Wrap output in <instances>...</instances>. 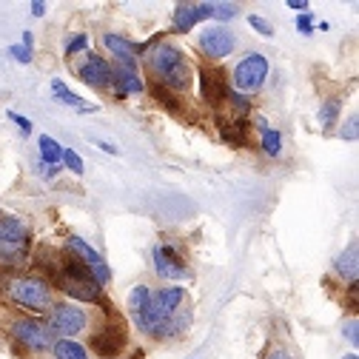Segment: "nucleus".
<instances>
[{"mask_svg":"<svg viewBox=\"0 0 359 359\" xmlns=\"http://www.w3.org/2000/svg\"><path fill=\"white\" fill-rule=\"evenodd\" d=\"M151 69L163 80V86H168V88L183 92V88L191 86V66H189L186 55L180 52L177 46H168V43L157 46L154 55H151Z\"/></svg>","mask_w":359,"mask_h":359,"instance_id":"nucleus-1","label":"nucleus"},{"mask_svg":"<svg viewBox=\"0 0 359 359\" xmlns=\"http://www.w3.org/2000/svg\"><path fill=\"white\" fill-rule=\"evenodd\" d=\"M55 280H57V285H60L69 297L83 299V302H92V299H97V294H100V283L95 280V274L88 271V265H86L77 254H72V257L63 259L60 274H57Z\"/></svg>","mask_w":359,"mask_h":359,"instance_id":"nucleus-2","label":"nucleus"},{"mask_svg":"<svg viewBox=\"0 0 359 359\" xmlns=\"http://www.w3.org/2000/svg\"><path fill=\"white\" fill-rule=\"evenodd\" d=\"M183 299H186V291L180 288V285H174V288H163L157 297L149 299L146 311L137 313V325H140L146 334H154L168 317H174V313L180 311Z\"/></svg>","mask_w":359,"mask_h":359,"instance_id":"nucleus-3","label":"nucleus"},{"mask_svg":"<svg viewBox=\"0 0 359 359\" xmlns=\"http://www.w3.org/2000/svg\"><path fill=\"white\" fill-rule=\"evenodd\" d=\"M29 248V226L18 217L0 219V259L18 262Z\"/></svg>","mask_w":359,"mask_h":359,"instance_id":"nucleus-4","label":"nucleus"},{"mask_svg":"<svg viewBox=\"0 0 359 359\" xmlns=\"http://www.w3.org/2000/svg\"><path fill=\"white\" fill-rule=\"evenodd\" d=\"M9 294H12V299H15L18 305L32 308V311H46V308L52 305V291H49V285L43 283V280H34V277L12 283Z\"/></svg>","mask_w":359,"mask_h":359,"instance_id":"nucleus-5","label":"nucleus"},{"mask_svg":"<svg viewBox=\"0 0 359 359\" xmlns=\"http://www.w3.org/2000/svg\"><path fill=\"white\" fill-rule=\"evenodd\" d=\"M268 77V60L262 55H245L237 69H234V86L240 88V92H254V88H259Z\"/></svg>","mask_w":359,"mask_h":359,"instance_id":"nucleus-6","label":"nucleus"},{"mask_svg":"<svg viewBox=\"0 0 359 359\" xmlns=\"http://www.w3.org/2000/svg\"><path fill=\"white\" fill-rule=\"evenodd\" d=\"M15 337L26 348H32V351H46L52 345V328L37 323V320H20V323H15Z\"/></svg>","mask_w":359,"mask_h":359,"instance_id":"nucleus-7","label":"nucleus"},{"mask_svg":"<svg viewBox=\"0 0 359 359\" xmlns=\"http://www.w3.org/2000/svg\"><path fill=\"white\" fill-rule=\"evenodd\" d=\"M200 83H203V97L208 100V106H222L231 95V88L226 83V74L217 72V69H203L200 72Z\"/></svg>","mask_w":359,"mask_h":359,"instance_id":"nucleus-8","label":"nucleus"},{"mask_svg":"<svg viewBox=\"0 0 359 359\" xmlns=\"http://www.w3.org/2000/svg\"><path fill=\"white\" fill-rule=\"evenodd\" d=\"M69 245H72V251H74V254H77V257H80V259L88 265V271L95 274V280H97L100 285H106V283L111 280L109 265L103 262V257H100V254H97L92 245H88V243H83L80 237H72V240H69Z\"/></svg>","mask_w":359,"mask_h":359,"instance_id":"nucleus-9","label":"nucleus"},{"mask_svg":"<svg viewBox=\"0 0 359 359\" xmlns=\"http://www.w3.org/2000/svg\"><path fill=\"white\" fill-rule=\"evenodd\" d=\"M49 328L57 331V334L74 337V334H80L86 328V313L80 308H74V305H57L55 313H52V325Z\"/></svg>","mask_w":359,"mask_h":359,"instance_id":"nucleus-10","label":"nucleus"},{"mask_svg":"<svg viewBox=\"0 0 359 359\" xmlns=\"http://www.w3.org/2000/svg\"><path fill=\"white\" fill-rule=\"evenodd\" d=\"M154 268L160 277L168 280H183L186 277V259L180 257L171 245H157L154 248Z\"/></svg>","mask_w":359,"mask_h":359,"instance_id":"nucleus-11","label":"nucleus"},{"mask_svg":"<svg viewBox=\"0 0 359 359\" xmlns=\"http://www.w3.org/2000/svg\"><path fill=\"white\" fill-rule=\"evenodd\" d=\"M200 49L208 57L219 60V57H226V55L234 52V34L226 32V29H208V32L200 34Z\"/></svg>","mask_w":359,"mask_h":359,"instance_id":"nucleus-12","label":"nucleus"},{"mask_svg":"<svg viewBox=\"0 0 359 359\" xmlns=\"http://www.w3.org/2000/svg\"><path fill=\"white\" fill-rule=\"evenodd\" d=\"M92 345H95V351H97L103 359H114V356L123 351V345H126V331H123V325H117V323L106 325V328L92 339Z\"/></svg>","mask_w":359,"mask_h":359,"instance_id":"nucleus-13","label":"nucleus"},{"mask_svg":"<svg viewBox=\"0 0 359 359\" xmlns=\"http://www.w3.org/2000/svg\"><path fill=\"white\" fill-rule=\"evenodd\" d=\"M214 15V4H180L174 9V32H189L197 20H205Z\"/></svg>","mask_w":359,"mask_h":359,"instance_id":"nucleus-14","label":"nucleus"},{"mask_svg":"<svg viewBox=\"0 0 359 359\" xmlns=\"http://www.w3.org/2000/svg\"><path fill=\"white\" fill-rule=\"evenodd\" d=\"M80 77H83V83H86V86L109 88V86H111V80H114V72H111V66H109L103 57L92 55V57H88V60L80 66Z\"/></svg>","mask_w":359,"mask_h":359,"instance_id":"nucleus-15","label":"nucleus"},{"mask_svg":"<svg viewBox=\"0 0 359 359\" xmlns=\"http://www.w3.org/2000/svg\"><path fill=\"white\" fill-rule=\"evenodd\" d=\"M103 43L109 46V52L120 60V66H126V69H134V66H137V46H131V43H128L126 37L106 34V37H103Z\"/></svg>","mask_w":359,"mask_h":359,"instance_id":"nucleus-16","label":"nucleus"},{"mask_svg":"<svg viewBox=\"0 0 359 359\" xmlns=\"http://www.w3.org/2000/svg\"><path fill=\"white\" fill-rule=\"evenodd\" d=\"M117 95H140L143 92V80L134 69H126V66H117Z\"/></svg>","mask_w":359,"mask_h":359,"instance_id":"nucleus-17","label":"nucleus"},{"mask_svg":"<svg viewBox=\"0 0 359 359\" xmlns=\"http://www.w3.org/2000/svg\"><path fill=\"white\" fill-rule=\"evenodd\" d=\"M52 92H55V97H57V100H63V103L74 106L77 111H97V106L86 103L83 97H77V95L72 92V88H66V83H63V80H55V83H52Z\"/></svg>","mask_w":359,"mask_h":359,"instance_id":"nucleus-18","label":"nucleus"},{"mask_svg":"<svg viewBox=\"0 0 359 359\" xmlns=\"http://www.w3.org/2000/svg\"><path fill=\"white\" fill-rule=\"evenodd\" d=\"M337 271L353 285L356 283V245H351L339 259H337Z\"/></svg>","mask_w":359,"mask_h":359,"instance_id":"nucleus-19","label":"nucleus"},{"mask_svg":"<svg viewBox=\"0 0 359 359\" xmlns=\"http://www.w3.org/2000/svg\"><path fill=\"white\" fill-rule=\"evenodd\" d=\"M55 356H57V359H88V356H86V348L77 345L74 339H60V342H55Z\"/></svg>","mask_w":359,"mask_h":359,"instance_id":"nucleus-20","label":"nucleus"},{"mask_svg":"<svg viewBox=\"0 0 359 359\" xmlns=\"http://www.w3.org/2000/svg\"><path fill=\"white\" fill-rule=\"evenodd\" d=\"M149 299H151V291H149V285H137L131 291V297H128V311L137 317V313H143L146 311V305H149Z\"/></svg>","mask_w":359,"mask_h":359,"instance_id":"nucleus-21","label":"nucleus"},{"mask_svg":"<svg viewBox=\"0 0 359 359\" xmlns=\"http://www.w3.org/2000/svg\"><path fill=\"white\" fill-rule=\"evenodd\" d=\"M40 154H43V160L52 163V165H57L63 160V149L49 137V134H43V137H40Z\"/></svg>","mask_w":359,"mask_h":359,"instance_id":"nucleus-22","label":"nucleus"},{"mask_svg":"<svg viewBox=\"0 0 359 359\" xmlns=\"http://www.w3.org/2000/svg\"><path fill=\"white\" fill-rule=\"evenodd\" d=\"M222 128H226V137H229L234 146H245V134H248V123H245V120L222 123Z\"/></svg>","mask_w":359,"mask_h":359,"instance_id":"nucleus-23","label":"nucleus"},{"mask_svg":"<svg viewBox=\"0 0 359 359\" xmlns=\"http://www.w3.org/2000/svg\"><path fill=\"white\" fill-rule=\"evenodd\" d=\"M262 149H265V154L277 157V154H280V149H283V137H280V131L265 128V131H262Z\"/></svg>","mask_w":359,"mask_h":359,"instance_id":"nucleus-24","label":"nucleus"},{"mask_svg":"<svg viewBox=\"0 0 359 359\" xmlns=\"http://www.w3.org/2000/svg\"><path fill=\"white\" fill-rule=\"evenodd\" d=\"M339 97H331L325 106H323V111H320V123H323V128H331L334 126V120H337V114H339Z\"/></svg>","mask_w":359,"mask_h":359,"instance_id":"nucleus-25","label":"nucleus"},{"mask_svg":"<svg viewBox=\"0 0 359 359\" xmlns=\"http://www.w3.org/2000/svg\"><path fill=\"white\" fill-rule=\"evenodd\" d=\"M63 160H66V165L72 168V174H83V160H80L72 149H63Z\"/></svg>","mask_w":359,"mask_h":359,"instance_id":"nucleus-26","label":"nucleus"},{"mask_svg":"<svg viewBox=\"0 0 359 359\" xmlns=\"http://www.w3.org/2000/svg\"><path fill=\"white\" fill-rule=\"evenodd\" d=\"M86 43H88V37H86V34H74V37L66 43V52H69V55H74V52L86 49Z\"/></svg>","mask_w":359,"mask_h":359,"instance_id":"nucleus-27","label":"nucleus"},{"mask_svg":"<svg viewBox=\"0 0 359 359\" xmlns=\"http://www.w3.org/2000/svg\"><path fill=\"white\" fill-rule=\"evenodd\" d=\"M234 15H237V6H219V4H214V15H211V18L229 20V18H234Z\"/></svg>","mask_w":359,"mask_h":359,"instance_id":"nucleus-28","label":"nucleus"},{"mask_svg":"<svg viewBox=\"0 0 359 359\" xmlns=\"http://www.w3.org/2000/svg\"><path fill=\"white\" fill-rule=\"evenodd\" d=\"M248 23L259 32V34H271V23H268V20H262V18H257V15H251L248 18Z\"/></svg>","mask_w":359,"mask_h":359,"instance_id":"nucleus-29","label":"nucleus"},{"mask_svg":"<svg viewBox=\"0 0 359 359\" xmlns=\"http://www.w3.org/2000/svg\"><path fill=\"white\" fill-rule=\"evenodd\" d=\"M9 55H12V57H18L20 63H29V60H32V49H26V46H12V49H9Z\"/></svg>","mask_w":359,"mask_h":359,"instance_id":"nucleus-30","label":"nucleus"},{"mask_svg":"<svg viewBox=\"0 0 359 359\" xmlns=\"http://www.w3.org/2000/svg\"><path fill=\"white\" fill-rule=\"evenodd\" d=\"M297 29H299L302 34H311V15H299V18H297Z\"/></svg>","mask_w":359,"mask_h":359,"instance_id":"nucleus-31","label":"nucleus"},{"mask_svg":"<svg viewBox=\"0 0 359 359\" xmlns=\"http://www.w3.org/2000/svg\"><path fill=\"white\" fill-rule=\"evenodd\" d=\"M229 97H231V103H234V106H237L240 111H248V106H251V103H248V100H245L243 95H229Z\"/></svg>","mask_w":359,"mask_h":359,"instance_id":"nucleus-32","label":"nucleus"},{"mask_svg":"<svg viewBox=\"0 0 359 359\" xmlns=\"http://www.w3.org/2000/svg\"><path fill=\"white\" fill-rule=\"evenodd\" d=\"M9 117H12V120H15V123H18V126H20V128H23V134H29V131H32V123H29V120H26V117H20V114H15V111H12V114H9Z\"/></svg>","mask_w":359,"mask_h":359,"instance_id":"nucleus-33","label":"nucleus"},{"mask_svg":"<svg viewBox=\"0 0 359 359\" xmlns=\"http://www.w3.org/2000/svg\"><path fill=\"white\" fill-rule=\"evenodd\" d=\"M342 137H345V140H353V137H356V117H351L348 131H342Z\"/></svg>","mask_w":359,"mask_h":359,"instance_id":"nucleus-34","label":"nucleus"},{"mask_svg":"<svg viewBox=\"0 0 359 359\" xmlns=\"http://www.w3.org/2000/svg\"><path fill=\"white\" fill-rule=\"evenodd\" d=\"M348 342H351V345H359V337H356V320L348 325Z\"/></svg>","mask_w":359,"mask_h":359,"instance_id":"nucleus-35","label":"nucleus"},{"mask_svg":"<svg viewBox=\"0 0 359 359\" xmlns=\"http://www.w3.org/2000/svg\"><path fill=\"white\" fill-rule=\"evenodd\" d=\"M43 12H46V6H43L40 0H34V4H32V15H37V18H40Z\"/></svg>","mask_w":359,"mask_h":359,"instance_id":"nucleus-36","label":"nucleus"},{"mask_svg":"<svg viewBox=\"0 0 359 359\" xmlns=\"http://www.w3.org/2000/svg\"><path fill=\"white\" fill-rule=\"evenodd\" d=\"M95 143H97V146H100V149H103L106 154H117V149H114L111 143H103V140H95Z\"/></svg>","mask_w":359,"mask_h":359,"instance_id":"nucleus-37","label":"nucleus"},{"mask_svg":"<svg viewBox=\"0 0 359 359\" xmlns=\"http://www.w3.org/2000/svg\"><path fill=\"white\" fill-rule=\"evenodd\" d=\"M288 6H291V9H297V12H299V9H305V6H308V4H305V0H288Z\"/></svg>","mask_w":359,"mask_h":359,"instance_id":"nucleus-38","label":"nucleus"},{"mask_svg":"<svg viewBox=\"0 0 359 359\" xmlns=\"http://www.w3.org/2000/svg\"><path fill=\"white\" fill-rule=\"evenodd\" d=\"M268 359H294V356H291V353H285V351H274Z\"/></svg>","mask_w":359,"mask_h":359,"instance_id":"nucleus-39","label":"nucleus"},{"mask_svg":"<svg viewBox=\"0 0 359 359\" xmlns=\"http://www.w3.org/2000/svg\"><path fill=\"white\" fill-rule=\"evenodd\" d=\"M345 359H359V356H356V353H348V356H345Z\"/></svg>","mask_w":359,"mask_h":359,"instance_id":"nucleus-40","label":"nucleus"},{"mask_svg":"<svg viewBox=\"0 0 359 359\" xmlns=\"http://www.w3.org/2000/svg\"><path fill=\"white\" fill-rule=\"evenodd\" d=\"M0 280H4V274H0Z\"/></svg>","mask_w":359,"mask_h":359,"instance_id":"nucleus-41","label":"nucleus"}]
</instances>
